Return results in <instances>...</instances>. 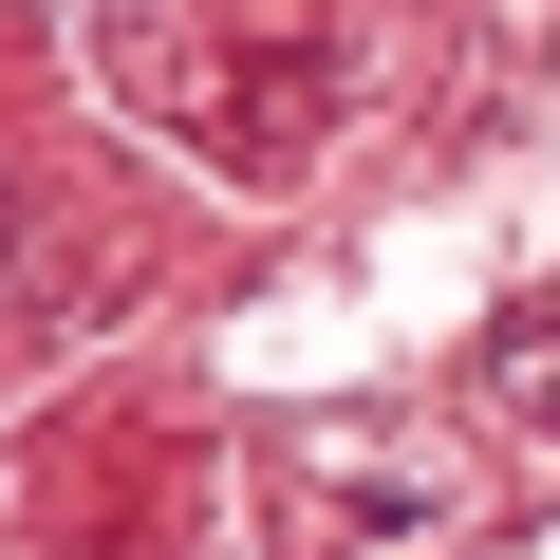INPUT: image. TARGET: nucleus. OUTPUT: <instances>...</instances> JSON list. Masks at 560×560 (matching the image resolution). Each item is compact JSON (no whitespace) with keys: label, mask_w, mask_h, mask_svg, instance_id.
<instances>
[{"label":"nucleus","mask_w":560,"mask_h":560,"mask_svg":"<svg viewBox=\"0 0 560 560\" xmlns=\"http://www.w3.org/2000/svg\"><path fill=\"white\" fill-rule=\"evenodd\" d=\"M486 374H504V411H541V430H560V318H504V337H486Z\"/></svg>","instance_id":"nucleus-1"}]
</instances>
